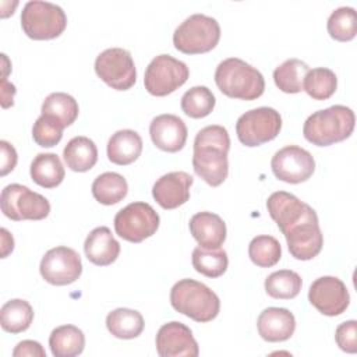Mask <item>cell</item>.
I'll use <instances>...</instances> for the list:
<instances>
[{
    "label": "cell",
    "mask_w": 357,
    "mask_h": 357,
    "mask_svg": "<svg viewBox=\"0 0 357 357\" xmlns=\"http://www.w3.org/2000/svg\"><path fill=\"white\" fill-rule=\"evenodd\" d=\"M230 137L223 126H206L201 128L194 139L192 167L211 187L220 185L229 174L227 152Z\"/></svg>",
    "instance_id": "1"
},
{
    "label": "cell",
    "mask_w": 357,
    "mask_h": 357,
    "mask_svg": "<svg viewBox=\"0 0 357 357\" xmlns=\"http://www.w3.org/2000/svg\"><path fill=\"white\" fill-rule=\"evenodd\" d=\"M354 112L343 105L312 113L304 123V138L317 146H329L349 138L354 130Z\"/></svg>",
    "instance_id": "2"
},
{
    "label": "cell",
    "mask_w": 357,
    "mask_h": 357,
    "mask_svg": "<svg viewBox=\"0 0 357 357\" xmlns=\"http://www.w3.org/2000/svg\"><path fill=\"white\" fill-rule=\"evenodd\" d=\"M215 82L222 93L233 99L254 100L265 91L264 75L237 57H229L218 64Z\"/></svg>",
    "instance_id": "3"
},
{
    "label": "cell",
    "mask_w": 357,
    "mask_h": 357,
    "mask_svg": "<svg viewBox=\"0 0 357 357\" xmlns=\"http://www.w3.org/2000/svg\"><path fill=\"white\" fill-rule=\"evenodd\" d=\"M170 304L177 312L195 322H209L218 317L220 310L216 293L194 279H181L173 284Z\"/></svg>",
    "instance_id": "4"
},
{
    "label": "cell",
    "mask_w": 357,
    "mask_h": 357,
    "mask_svg": "<svg viewBox=\"0 0 357 357\" xmlns=\"http://www.w3.org/2000/svg\"><path fill=\"white\" fill-rule=\"evenodd\" d=\"M220 39L219 22L205 14L185 18L173 33L174 47L185 54H201L216 47Z\"/></svg>",
    "instance_id": "5"
},
{
    "label": "cell",
    "mask_w": 357,
    "mask_h": 357,
    "mask_svg": "<svg viewBox=\"0 0 357 357\" xmlns=\"http://www.w3.org/2000/svg\"><path fill=\"white\" fill-rule=\"evenodd\" d=\"M21 26L25 35L35 40L60 36L67 26V15L57 4L40 0L25 3L21 11Z\"/></svg>",
    "instance_id": "6"
},
{
    "label": "cell",
    "mask_w": 357,
    "mask_h": 357,
    "mask_svg": "<svg viewBox=\"0 0 357 357\" xmlns=\"http://www.w3.org/2000/svg\"><path fill=\"white\" fill-rule=\"evenodd\" d=\"M1 212L11 220H42L50 213L49 201L22 184H8L0 197Z\"/></svg>",
    "instance_id": "7"
},
{
    "label": "cell",
    "mask_w": 357,
    "mask_h": 357,
    "mask_svg": "<svg viewBox=\"0 0 357 357\" xmlns=\"http://www.w3.org/2000/svg\"><path fill=\"white\" fill-rule=\"evenodd\" d=\"M282 117L273 107L262 106L241 114L236 123L238 141L245 146H259L278 137Z\"/></svg>",
    "instance_id": "8"
},
{
    "label": "cell",
    "mask_w": 357,
    "mask_h": 357,
    "mask_svg": "<svg viewBox=\"0 0 357 357\" xmlns=\"http://www.w3.org/2000/svg\"><path fill=\"white\" fill-rule=\"evenodd\" d=\"M158 212L146 202H131L114 216L116 234L130 243H141L159 227Z\"/></svg>",
    "instance_id": "9"
},
{
    "label": "cell",
    "mask_w": 357,
    "mask_h": 357,
    "mask_svg": "<svg viewBox=\"0 0 357 357\" xmlns=\"http://www.w3.org/2000/svg\"><path fill=\"white\" fill-rule=\"evenodd\" d=\"M190 70L185 63L170 54H159L148 64L144 75L145 89L153 96H166L188 79Z\"/></svg>",
    "instance_id": "10"
},
{
    "label": "cell",
    "mask_w": 357,
    "mask_h": 357,
    "mask_svg": "<svg viewBox=\"0 0 357 357\" xmlns=\"http://www.w3.org/2000/svg\"><path fill=\"white\" fill-rule=\"evenodd\" d=\"M96 75L116 91H127L137 81L134 60L128 50L110 47L98 54L95 60Z\"/></svg>",
    "instance_id": "11"
},
{
    "label": "cell",
    "mask_w": 357,
    "mask_h": 357,
    "mask_svg": "<svg viewBox=\"0 0 357 357\" xmlns=\"http://www.w3.org/2000/svg\"><path fill=\"white\" fill-rule=\"evenodd\" d=\"M39 271L42 278L54 286L74 283L82 273L79 254L66 245L50 248L40 261Z\"/></svg>",
    "instance_id": "12"
},
{
    "label": "cell",
    "mask_w": 357,
    "mask_h": 357,
    "mask_svg": "<svg viewBox=\"0 0 357 357\" xmlns=\"http://www.w3.org/2000/svg\"><path fill=\"white\" fill-rule=\"evenodd\" d=\"M271 167L276 178L284 183L298 184L312 176L315 160L307 149L298 145H287L272 156Z\"/></svg>",
    "instance_id": "13"
},
{
    "label": "cell",
    "mask_w": 357,
    "mask_h": 357,
    "mask_svg": "<svg viewBox=\"0 0 357 357\" xmlns=\"http://www.w3.org/2000/svg\"><path fill=\"white\" fill-rule=\"evenodd\" d=\"M308 300L321 314L336 317L343 314L349 307L350 294L339 278L321 276L310 286Z\"/></svg>",
    "instance_id": "14"
},
{
    "label": "cell",
    "mask_w": 357,
    "mask_h": 357,
    "mask_svg": "<svg viewBox=\"0 0 357 357\" xmlns=\"http://www.w3.org/2000/svg\"><path fill=\"white\" fill-rule=\"evenodd\" d=\"M266 208L283 236L296 225L318 218L317 212L308 204L286 191L271 194L266 201Z\"/></svg>",
    "instance_id": "15"
},
{
    "label": "cell",
    "mask_w": 357,
    "mask_h": 357,
    "mask_svg": "<svg viewBox=\"0 0 357 357\" xmlns=\"http://www.w3.org/2000/svg\"><path fill=\"white\" fill-rule=\"evenodd\" d=\"M156 350L160 357H197L199 354L191 329L178 321L167 322L159 328Z\"/></svg>",
    "instance_id": "16"
},
{
    "label": "cell",
    "mask_w": 357,
    "mask_h": 357,
    "mask_svg": "<svg viewBox=\"0 0 357 357\" xmlns=\"http://www.w3.org/2000/svg\"><path fill=\"white\" fill-rule=\"evenodd\" d=\"M284 237L291 257L300 261L312 259L321 252L324 245V234L318 218L296 225L284 234Z\"/></svg>",
    "instance_id": "17"
},
{
    "label": "cell",
    "mask_w": 357,
    "mask_h": 357,
    "mask_svg": "<svg viewBox=\"0 0 357 357\" xmlns=\"http://www.w3.org/2000/svg\"><path fill=\"white\" fill-rule=\"evenodd\" d=\"M149 134L153 145L165 152H178L187 141V126L176 114H159L149 124Z\"/></svg>",
    "instance_id": "18"
},
{
    "label": "cell",
    "mask_w": 357,
    "mask_h": 357,
    "mask_svg": "<svg viewBox=\"0 0 357 357\" xmlns=\"http://www.w3.org/2000/svg\"><path fill=\"white\" fill-rule=\"evenodd\" d=\"M192 183V176L185 172L166 173L153 184L152 197L163 209H176L190 199Z\"/></svg>",
    "instance_id": "19"
},
{
    "label": "cell",
    "mask_w": 357,
    "mask_h": 357,
    "mask_svg": "<svg viewBox=\"0 0 357 357\" xmlns=\"http://www.w3.org/2000/svg\"><path fill=\"white\" fill-rule=\"evenodd\" d=\"M257 328L264 340L284 342L294 333L296 318L287 308L269 307L259 314Z\"/></svg>",
    "instance_id": "20"
},
{
    "label": "cell",
    "mask_w": 357,
    "mask_h": 357,
    "mask_svg": "<svg viewBox=\"0 0 357 357\" xmlns=\"http://www.w3.org/2000/svg\"><path fill=\"white\" fill-rule=\"evenodd\" d=\"M84 251L92 264L98 266H107L113 264L120 254V243L106 226L95 227L85 238Z\"/></svg>",
    "instance_id": "21"
},
{
    "label": "cell",
    "mask_w": 357,
    "mask_h": 357,
    "mask_svg": "<svg viewBox=\"0 0 357 357\" xmlns=\"http://www.w3.org/2000/svg\"><path fill=\"white\" fill-rule=\"evenodd\" d=\"M190 231L204 248H219L226 240V223L213 212H198L190 219Z\"/></svg>",
    "instance_id": "22"
},
{
    "label": "cell",
    "mask_w": 357,
    "mask_h": 357,
    "mask_svg": "<svg viewBox=\"0 0 357 357\" xmlns=\"http://www.w3.org/2000/svg\"><path fill=\"white\" fill-rule=\"evenodd\" d=\"M141 152L142 138L134 130H119L107 141V158L114 165H130L139 158Z\"/></svg>",
    "instance_id": "23"
},
{
    "label": "cell",
    "mask_w": 357,
    "mask_h": 357,
    "mask_svg": "<svg viewBox=\"0 0 357 357\" xmlns=\"http://www.w3.org/2000/svg\"><path fill=\"white\" fill-rule=\"evenodd\" d=\"M63 158L73 172H88L98 162V148L88 137H74L64 146Z\"/></svg>",
    "instance_id": "24"
},
{
    "label": "cell",
    "mask_w": 357,
    "mask_h": 357,
    "mask_svg": "<svg viewBox=\"0 0 357 357\" xmlns=\"http://www.w3.org/2000/svg\"><path fill=\"white\" fill-rule=\"evenodd\" d=\"M31 178L43 188H54L64 180L66 172L56 153H38L31 163Z\"/></svg>",
    "instance_id": "25"
},
{
    "label": "cell",
    "mask_w": 357,
    "mask_h": 357,
    "mask_svg": "<svg viewBox=\"0 0 357 357\" xmlns=\"http://www.w3.org/2000/svg\"><path fill=\"white\" fill-rule=\"evenodd\" d=\"M49 346L54 357H75L84 351L85 336L75 325H61L52 331Z\"/></svg>",
    "instance_id": "26"
},
{
    "label": "cell",
    "mask_w": 357,
    "mask_h": 357,
    "mask_svg": "<svg viewBox=\"0 0 357 357\" xmlns=\"http://www.w3.org/2000/svg\"><path fill=\"white\" fill-rule=\"evenodd\" d=\"M144 326V318L137 310L116 308L106 317V328L117 339H134L142 333Z\"/></svg>",
    "instance_id": "27"
},
{
    "label": "cell",
    "mask_w": 357,
    "mask_h": 357,
    "mask_svg": "<svg viewBox=\"0 0 357 357\" xmlns=\"http://www.w3.org/2000/svg\"><path fill=\"white\" fill-rule=\"evenodd\" d=\"M127 192V180L114 172L102 173L92 183V195L102 205H114L123 201Z\"/></svg>",
    "instance_id": "28"
},
{
    "label": "cell",
    "mask_w": 357,
    "mask_h": 357,
    "mask_svg": "<svg viewBox=\"0 0 357 357\" xmlns=\"http://www.w3.org/2000/svg\"><path fill=\"white\" fill-rule=\"evenodd\" d=\"M33 321V310L26 300L13 298L3 304L0 310L1 328L8 333L26 331Z\"/></svg>",
    "instance_id": "29"
},
{
    "label": "cell",
    "mask_w": 357,
    "mask_h": 357,
    "mask_svg": "<svg viewBox=\"0 0 357 357\" xmlns=\"http://www.w3.org/2000/svg\"><path fill=\"white\" fill-rule=\"evenodd\" d=\"M310 67L298 59H287L273 71V81L276 86L284 93H298L303 91L304 78Z\"/></svg>",
    "instance_id": "30"
},
{
    "label": "cell",
    "mask_w": 357,
    "mask_h": 357,
    "mask_svg": "<svg viewBox=\"0 0 357 357\" xmlns=\"http://www.w3.org/2000/svg\"><path fill=\"white\" fill-rule=\"evenodd\" d=\"M229 265L227 252L223 248H204L198 245L192 251L194 269L206 278L222 276Z\"/></svg>",
    "instance_id": "31"
},
{
    "label": "cell",
    "mask_w": 357,
    "mask_h": 357,
    "mask_svg": "<svg viewBox=\"0 0 357 357\" xmlns=\"http://www.w3.org/2000/svg\"><path fill=\"white\" fill-rule=\"evenodd\" d=\"M78 112L77 100L64 92H53L47 95L42 103V114L56 119L64 128L75 121Z\"/></svg>",
    "instance_id": "32"
},
{
    "label": "cell",
    "mask_w": 357,
    "mask_h": 357,
    "mask_svg": "<svg viewBox=\"0 0 357 357\" xmlns=\"http://www.w3.org/2000/svg\"><path fill=\"white\" fill-rule=\"evenodd\" d=\"M303 286L301 276L290 269H280L272 272L265 279V291L272 298L290 300L294 298Z\"/></svg>",
    "instance_id": "33"
},
{
    "label": "cell",
    "mask_w": 357,
    "mask_h": 357,
    "mask_svg": "<svg viewBox=\"0 0 357 357\" xmlns=\"http://www.w3.org/2000/svg\"><path fill=\"white\" fill-rule=\"evenodd\" d=\"M336 88V74L326 67H317L310 70L304 78L303 85V91H305L315 100H325L331 98Z\"/></svg>",
    "instance_id": "34"
},
{
    "label": "cell",
    "mask_w": 357,
    "mask_h": 357,
    "mask_svg": "<svg viewBox=\"0 0 357 357\" xmlns=\"http://www.w3.org/2000/svg\"><path fill=\"white\" fill-rule=\"evenodd\" d=\"M216 99L212 91L204 85L190 88L181 98V110L192 119L206 117L215 107Z\"/></svg>",
    "instance_id": "35"
},
{
    "label": "cell",
    "mask_w": 357,
    "mask_h": 357,
    "mask_svg": "<svg viewBox=\"0 0 357 357\" xmlns=\"http://www.w3.org/2000/svg\"><path fill=\"white\" fill-rule=\"evenodd\" d=\"M250 259L259 268H271L280 261L282 247L280 243L268 234L257 236L248 245Z\"/></svg>",
    "instance_id": "36"
},
{
    "label": "cell",
    "mask_w": 357,
    "mask_h": 357,
    "mask_svg": "<svg viewBox=\"0 0 357 357\" xmlns=\"http://www.w3.org/2000/svg\"><path fill=\"white\" fill-rule=\"evenodd\" d=\"M328 33L339 42H349L357 33V14L353 7H339L328 18Z\"/></svg>",
    "instance_id": "37"
},
{
    "label": "cell",
    "mask_w": 357,
    "mask_h": 357,
    "mask_svg": "<svg viewBox=\"0 0 357 357\" xmlns=\"http://www.w3.org/2000/svg\"><path fill=\"white\" fill-rule=\"evenodd\" d=\"M63 124L50 116L40 114L32 127L33 141L43 148H52L57 145L63 138Z\"/></svg>",
    "instance_id": "38"
},
{
    "label": "cell",
    "mask_w": 357,
    "mask_h": 357,
    "mask_svg": "<svg viewBox=\"0 0 357 357\" xmlns=\"http://www.w3.org/2000/svg\"><path fill=\"white\" fill-rule=\"evenodd\" d=\"M335 340L340 350L346 353L357 351V322L354 319L346 321L336 328Z\"/></svg>",
    "instance_id": "39"
},
{
    "label": "cell",
    "mask_w": 357,
    "mask_h": 357,
    "mask_svg": "<svg viewBox=\"0 0 357 357\" xmlns=\"http://www.w3.org/2000/svg\"><path fill=\"white\" fill-rule=\"evenodd\" d=\"M13 357H46V351L39 342L22 340L13 350Z\"/></svg>",
    "instance_id": "40"
},
{
    "label": "cell",
    "mask_w": 357,
    "mask_h": 357,
    "mask_svg": "<svg viewBox=\"0 0 357 357\" xmlns=\"http://www.w3.org/2000/svg\"><path fill=\"white\" fill-rule=\"evenodd\" d=\"M0 148H1V172H0V174L6 176L17 165V152H15V148L4 139L0 141Z\"/></svg>",
    "instance_id": "41"
},
{
    "label": "cell",
    "mask_w": 357,
    "mask_h": 357,
    "mask_svg": "<svg viewBox=\"0 0 357 357\" xmlns=\"http://www.w3.org/2000/svg\"><path fill=\"white\" fill-rule=\"evenodd\" d=\"M14 95H15V86L10 82H7L6 78H3V82H1V105L3 107H8V106H13V99H14Z\"/></svg>",
    "instance_id": "42"
},
{
    "label": "cell",
    "mask_w": 357,
    "mask_h": 357,
    "mask_svg": "<svg viewBox=\"0 0 357 357\" xmlns=\"http://www.w3.org/2000/svg\"><path fill=\"white\" fill-rule=\"evenodd\" d=\"M1 258H6L14 248V238L7 229H1Z\"/></svg>",
    "instance_id": "43"
}]
</instances>
